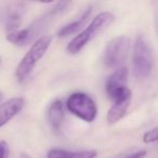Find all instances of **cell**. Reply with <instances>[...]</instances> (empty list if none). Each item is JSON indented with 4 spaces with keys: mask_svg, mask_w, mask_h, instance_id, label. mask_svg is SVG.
<instances>
[{
    "mask_svg": "<svg viewBox=\"0 0 158 158\" xmlns=\"http://www.w3.org/2000/svg\"><path fill=\"white\" fill-rule=\"evenodd\" d=\"M69 6H72V2H69V1L56 2L47 13L40 16L38 20H36L27 28L19 29L14 33L7 34V40L11 44H15V46H25V44H29L40 33H42V31L52 22L53 19H55V16L66 11Z\"/></svg>",
    "mask_w": 158,
    "mask_h": 158,
    "instance_id": "obj_1",
    "label": "cell"
},
{
    "mask_svg": "<svg viewBox=\"0 0 158 158\" xmlns=\"http://www.w3.org/2000/svg\"><path fill=\"white\" fill-rule=\"evenodd\" d=\"M115 20V16L110 12H101L99 13L91 23L76 36L68 44L67 51L70 54L79 53L90 41H92L97 36H99L104 29H106Z\"/></svg>",
    "mask_w": 158,
    "mask_h": 158,
    "instance_id": "obj_2",
    "label": "cell"
},
{
    "mask_svg": "<svg viewBox=\"0 0 158 158\" xmlns=\"http://www.w3.org/2000/svg\"><path fill=\"white\" fill-rule=\"evenodd\" d=\"M51 42H52V37L46 35L38 38L34 42L33 46L29 48V50L23 56V59L21 60L18 67H16L15 76L19 81L24 82L25 80L28 79L35 66L44 56L48 49L50 48Z\"/></svg>",
    "mask_w": 158,
    "mask_h": 158,
    "instance_id": "obj_3",
    "label": "cell"
},
{
    "mask_svg": "<svg viewBox=\"0 0 158 158\" xmlns=\"http://www.w3.org/2000/svg\"><path fill=\"white\" fill-rule=\"evenodd\" d=\"M154 57L148 41L143 35H139L134 41L132 53V69L136 78L145 79L151 75Z\"/></svg>",
    "mask_w": 158,
    "mask_h": 158,
    "instance_id": "obj_4",
    "label": "cell"
},
{
    "mask_svg": "<svg viewBox=\"0 0 158 158\" xmlns=\"http://www.w3.org/2000/svg\"><path fill=\"white\" fill-rule=\"evenodd\" d=\"M130 51V39L126 36H119L112 39L104 49L102 61L107 68L123 67L127 61Z\"/></svg>",
    "mask_w": 158,
    "mask_h": 158,
    "instance_id": "obj_5",
    "label": "cell"
},
{
    "mask_svg": "<svg viewBox=\"0 0 158 158\" xmlns=\"http://www.w3.org/2000/svg\"><path fill=\"white\" fill-rule=\"evenodd\" d=\"M67 110L73 115L86 123H92L98 115V107L90 95L84 92H75L68 97L66 102Z\"/></svg>",
    "mask_w": 158,
    "mask_h": 158,
    "instance_id": "obj_6",
    "label": "cell"
},
{
    "mask_svg": "<svg viewBox=\"0 0 158 158\" xmlns=\"http://www.w3.org/2000/svg\"><path fill=\"white\" fill-rule=\"evenodd\" d=\"M25 10H26V8H25L24 2L8 3L6 7L1 9L0 20L5 26L7 34L19 31V27L22 24Z\"/></svg>",
    "mask_w": 158,
    "mask_h": 158,
    "instance_id": "obj_7",
    "label": "cell"
},
{
    "mask_svg": "<svg viewBox=\"0 0 158 158\" xmlns=\"http://www.w3.org/2000/svg\"><path fill=\"white\" fill-rule=\"evenodd\" d=\"M132 93L129 88L125 89L121 92H119L116 97L113 99L114 103L110 106V110L107 113V121L108 123L113 125L119 121L123 116H125L126 112H127L128 107L131 102Z\"/></svg>",
    "mask_w": 158,
    "mask_h": 158,
    "instance_id": "obj_8",
    "label": "cell"
},
{
    "mask_svg": "<svg viewBox=\"0 0 158 158\" xmlns=\"http://www.w3.org/2000/svg\"><path fill=\"white\" fill-rule=\"evenodd\" d=\"M128 84V68L120 67L116 69L106 80L105 89L110 99H114L119 92L127 89Z\"/></svg>",
    "mask_w": 158,
    "mask_h": 158,
    "instance_id": "obj_9",
    "label": "cell"
},
{
    "mask_svg": "<svg viewBox=\"0 0 158 158\" xmlns=\"http://www.w3.org/2000/svg\"><path fill=\"white\" fill-rule=\"evenodd\" d=\"M25 105L23 98H12L0 104V128L15 117Z\"/></svg>",
    "mask_w": 158,
    "mask_h": 158,
    "instance_id": "obj_10",
    "label": "cell"
},
{
    "mask_svg": "<svg viewBox=\"0 0 158 158\" xmlns=\"http://www.w3.org/2000/svg\"><path fill=\"white\" fill-rule=\"evenodd\" d=\"M47 118L52 130L60 131L64 120V107L62 101L55 100L50 104L47 110Z\"/></svg>",
    "mask_w": 158,
    "mask_h": 158,
    "instance_id": "obj_11",
    "label": "cell"
},
{
    "mask_svg": "<svg viewBox=\"0 0 158 158\" xmlns=\"http://www.w3.org/2000/svg\"><path fill=\"white\" fill-rule=\"evenodd\" d=\"M91 12H92V8L88 7L76 20H74L73 22L68 23L65 26L62 27L59 31V33H57V36H59L60 38H65V37H68V36L73 35V34L77 33L78 31H80V29L84 27V25L87 23L88 19L90 18Z\"/></svg>",
    "mask_w": 158,
    "mask_h": 158,
    "instance_id": "obj_12",
    "label": "cell"
},
{
    "mask_svg": "<svg viewBox=\"0 0 158 158\" xmlns=\"http://www.w3.org/2000/svg\"><path fill=\"white\" fill-rule=\"evenodd\" d=\"M68 157L69 158H95L97 157V152L95 151H78V152L68 151Z\"/></svg>",
    "mask_w": 158,
    "mask_h": 158,
    "instance_id": "obj_13",
    "label": "cell"
},
{
    "mask_svg": "<svg viewBox=\"0 0 158 158\" xmlns=\"http://www.w3.org/2000/svg\"><path fill=\"white\" fill-rule=\"evenodd\" d=\"M158 129L157 127H154L153 129L146 131L143 134V142L149 144V143H154L157 141V135H158Z\"/></svg>",
    "mask_w": 158,
    "mask_h": 158,
    "instance_id": "obj_14",
    "label": "cell"
},
{
    "mask_svg": "<svg viewBox=\"0 0 158 158\" xmlns=\"http://www.w3.org/2000/svg\"><path fill=\"white\" fill-rule=\"evenodd\" d=\"M47 158H68V151L60 148H52L48 152Z\"/></svg>",
    "mask_w": 158,
    "mask_h": 158,
    "instance_id": "obj_15",
    "label": "cell"
},
{
    "mask_svg": "<svg viewBox=\"0 0 158 158\" xmlns=\"http://www.w3.org/2000/svg\"><path fill=\"white\" fill-rule=\"evenodd\" d=\"M10 149L6 141L0 140V158H9Z\"/></svg>",
    "mask_w": 158,
    "mask_h": 158,
    "instance_id": "obj_16",
    "label": "cell"
},
{
    "mask_svg": "<svg viewBox=\"0 0 158 158\" xmlns=\"http://www.w3.org/2000/svg\"><path fill=\"white\" fill-rule=\"evenodd\" d=\"M146 151H139V152H135V153L131 154V155L127 156L126 158H144L146 156Z\"/></svg>",
    "mask_w": 158,
    "mask_h": 158,
    "instance_id": "obj_17",
    "label": "cell"
},
{
    "mask_svg": "<svg viewBox=\"0 0 158 158\" xmlns=\"http://www.w3.org/2000/svg\"><path fill=\"white\" fill-rule=\"evenodd\" d=\"M20 158H33L29 154L27 153H24V152H22V153L20 154Z\"/></svg>",
    "mask_w": 158,
    "mask_h": 158,
    "instance_id": "obj_18",
    "label": "cell"
},
{
    "mask_svg": "<svg viewBox=\"0 0 158 158\" xmlns=\"http://www.w3.org/2000/svg\"><path fill=\"white\" fill-rule=\"evenodd\" d=\"M2 99H3V93L2 91H0V102L2 101Z\"/></svg>",
    "mask_w": 158,
    "mask_h": 158,
    "instance_id": "obj_19",
    "label": "cell"
},
{
    "mask_svg": "<svg viewBox=\"0 0 158 158\" xmlns=\"http://www.w3.org/2000/svg\"><path fill=\"white\" fill-rule=\"evenodd\" d=\"M1 62H2V59H1V56H0V65H1Z\"/></svg>",
    "mask_w": 158,
    "mask_h": 158,
    "instance_id": "obj_20",
    "label": "cell"
}]
</instances>
